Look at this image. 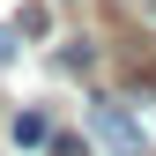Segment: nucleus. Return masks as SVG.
<instances>
[{
  "label": "nucleus",
  "mask_w": 156,
  "mask_h": 156,
  "mask_svg": "<svg viewBox=\"0 0 156 156\" xmlns=\"http://www.w3.org/2000/svg\"><path fill=\"white\" fill-rule=\"evenodd\" d=\"M89 134H97L112 156H149V134L134 126L126 104H112V97H97V104H89Z\"/></svg>",
  "instance_id": "1"
},
{
  "label": "nucleus",
  "mask_w": 156,
  "mask_h": 156,
  "mask_svg": "<svg viewBox=\"0 0 156 156\" xmlns=\"http://www.w3.org/2000/svg\"><path fill=\"white\" fill-rule=\"evenodd\" d=\"M45 156H89V141H82V134H52Z\"/></svg>",
  "instance_id": "5"
},
{
  "label": "nucleus",
  "mask_w": 156,
  "mask_h": 156,
  "mask_svg": "<svg viewBox=\"0 0 156 156\" xmlns=\"http://www.w3.org/2000/svg\"><path fill=\"white\" fill-rule=\"evenodd\" d=\"M15 141H23V149H45L52 141V119H45V112H15Z\"/></svg>",
  "instance_id": "2"
},
{
  "label": "nucleus",
  "mask_w": 156,
  "mask_h": 156,
  "mask_svg": "<svg viewBox=\"0 0 156 156\" xmlns=\"http://www.w3.org/2000/svg\"><path fill=\"white\" fill-rule=\"evenodd\" d=\"M60 67H67V74H89V67H97V52L74 37V45H60Z\"/></svg>",
  "instance_id": "4"
},
{
  "label": "nucleus",
  "mask_w": 156,
  "mask_h": 156,
  "mask_svg": "<svg viewBox=\"0 0 156 156\" xmlns=\"http://www.w3.org/2000/svg\"><path fill=\"white\" fill-rule=\"evenodd\" d=\"M15 37H23V30H8V23H0V67L15 60Z\"/></svg>",
  "instance_id": "6"
},
{
  "label": "nucleus",
  "mask_w": 156,
  "mask_h": 156,
  "mask_svg": "<svg viewBox=\"0 0 156 156\" xmlns=\"http://www.w3.org/2000/svg\"><path fill=\"white\" fill-rule=\"evenodd\" d=\"M15 30H23V37H45V30H52V8H37V0H30V8L15 15Z\"/></svg>",
  "instance_id": "3"
}]
</instances>
